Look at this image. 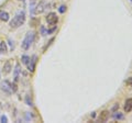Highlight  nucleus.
<instances>
[{"label": "nucleus", "mask_w": 132, "mask_h": 123, "mask_svg": "<svg viewBox=\"0 0 132 123\" xmlns=\"http://www.w3.org/2000/svg\"><path fill=\"white\" fill-rule=\"evenodd\" d=\"M59 12H60V13H64V12H66V6L62 5V6L59 8Z\"/></svg>", "instance_id": "15"}, {"label": "nucleus", "mask_w": 132, "mask_h": 123, "mask_svg": "<svg viewBox=\"0 0 132 123\" xmlns=\"http://www.w3.org/2000/svg\"><path fill=\"white\" fill-rule=\"evenodd\" d=\"M7 43L5 42V41H2V42H0V54H5V53H7Z\"/></svg>", "instance_id": "12"}, {"label": "nucleus", "mask_w": 132, "mask_h": 123, "mask_svg": "<svg viewBox=\"0 0 132 123\" xmlns=\"http://www.w3.org/2000/svg\"><path fill=\"white\" fill-rule=\"evenodd\" d=\"M21 60H22V63H23L24 65H28L29 60H30V57H29L28 55H22V57H21Z\"/></svg>", "instance_id": "14"}, {"label": "nucleus", "mask_w": 132, "mask_h": 123, "mask_svg": "<svg viewBox=\"0 0 132 123\" xmlns=\"http://www.w3.org/2000/svg\"><path fill=\"white\" fill-rule=\"evenodd\" d=\"M9 19H10V17H9V13H8L7 11L0 10V20H1V21L8 22V21H9Z\"/></svg>", "instance_id": "6"}, {"label": "nucleus", "mask_w": 132, "mask_h": 123, "mask_svg": "<svg viewBox=\"0 0 132 123\" xmlns=\"http://www.w3.org/2000/svg\"><path fill=\"white\" fill-rule=\"evenodd\" d=\"M53 41H54V39H51V41H50V42H48V44H46V45H45V46H44V48H43V51H46V48L50 46V45H51V43L53 42Z\"/></svg>", "instance_id": "17"}, {"label": "nucleus", "mask_w": 132, "mask_h": 123, "mask_svg": "<svg viewBox=\"0 0 132 123\" xmlns=\"http://www.w3.org/2000/svg\"><path fill=\"white\" fill-rule=\"evenodd\" d=\"M20 72H21V69H20V65L16 64L15 65V68H14V81H18L19 80Z\"/></svg>", "instance_id": "11"}, {"label": "nucleus", "mask_w": 132, "mask_h": 123, "mask_svg": "<svg viewBox=\"0 0 132 123\" xmlns=\"http://www.w3.org/2000/svg\"><path fill=\"white\" fill-rule=\"evenodd\" d=\"M130 1H131V2H132V0H130Z\"/></svg>", "instance_id": "21"}, {"label": "nucleus", "mask_w": 132, "mask_h": 123, "mask_svg": "<svg viewBox=\"0 0 132 123\" xmlns=\"http://www.w3.org/2000/svg\"><path fill=\"white\" fill-rule=\"evenodd\" d=\"M112 117H113L114 120H123V119H125V116H123V114H122L121 112H119V111L114 112Z\"/></svg>", "instance_id": "13"}, {"label": "nucleus", "mask_w": 132, "mask_h": 123, "mask_svg": "<svg viewBox=\"0 0 132 123\" xmlns=\"http://www.w3.org/2000/svg\"><path fill=\"white\" fill-rule=\"evenodd\" d=\"M0 86H1V89L7 93V95H10L12 92V84H10L9 81H3Z\"/></svg>", "instance_id": "4"}, {"label": "nucleus", "mask_w": 132, "mask_h": 123, "mask_svg": "<svg viewBox=\"0 0 132 123\" xmlns=\"http://www.w3.org/2000/svg\"><path fill=\"white\" fill-rule=\"evenodd\" d=\"M34 38H35V33L34 32H28L27 35H26V38L23 39L22 41V43H21V47L23 48L24 51H28L29 48L31 47V45L33 43V41H34Z\"/></svg>", "instance_id": "2"}, {"label": "nucleus", "mask_w": 132, "mask_h": 123, "mask_svg": "<svg viewBox=\"0 0 132 123\" xmlns=\"http://www.w3.org/2000/svg\"><path fill=\"white\" fill-rule=\"evenodd\" d=\"M109 112L108 111H104V112H101V114H100V117H99V121L100 122H106L107 120L109 119Z\"/></svg>", "instance_id": "9"}, {"label": "nucleus", "mask_w": 132, "mask_h": 123, "mask_svg": "<svg viewBox=\"0 0 132 123\" xmlns=\"http://www.w3.org/2000/svg\"><path fill=\"white\" fill-rule=\"evenodd\" d=\"M45 6H46V3L44 1L39 3L38 6H36V9H35V13H42V12L45 10Z\"/></svg>", "instance_id": "8"}, {"label": "nucleus", "mask_w": 132, "mask_h": 123, "mask_svg": "<svg viewBox=\"0 0 132 123\" xmlns=\"http://www.w3.org/2000/svg\"><path fill=\"white\" fill-rule=\"evenodd\" d=\"M11 69H12V65H11L10 61L8 60L7 63L3 65V73H5L6 75H7V74H9V73L11 72Z\"/></svg>", "instance_id": "10"}, {"label": "nucleus", "mask_w": 132, "mask_h": 123, "mask_svg": "<svg viewBox=\"0 0 132 123\" xmlns=\"http://www.w3.org/2000/svg\"><path fill=\"white\" fill-rule=\"evenodd\" d=\"M19 1H23V0H19Z\"/></svg>", "instance_id": "20"}, {"label": "nucleus", "mask_w": 132, "mask_h": 123, "mask_svg": "<svg viewBox=\"0 0 132 123\" xmlns=\"http://www.w3.org/2000/svg\"><path fill=\"white\" fill-rule=\"evenodd\" d=\"M92 117H93V118H95V117H96V113L93 112V113H92Z\"/></svg>", "instance_id": "19"}, {"label": "nucleus", "mask_w": 132, "mask_h": 123, "mask_svg": "<svg viewBox=\"0 0 132 123\" xmlns=\"http://www.w3.org/2000/svg\"><path fill=\"white\" fill-rule=\"evenodd\" d=\"M24 21H26V13H24V11H19L10 21V28L18 29L24 23Z\"/></svg>", "instance_id": "1"}, {"label": "nucleus", "mask_w": 132, "mask_h": 123, "mask_svg": "<svg viewBox=\"0 0 132 123\" xmlns=\"http://www.w3.org/2000/svg\"><path fill=\"white\" fill-rule=\"evenodd\" d=\"M127 85L130 86V87H132V77H130V78L127 80Z\"/></svg>", "instance_id": "18"}, {"label": "nucleus", "mask_w": 132, "mask_h": 123, "mask_svg": "<svg viewBox=\"0 0 132 123\" xmlns=\"http://www.w3.org/2000/svg\"><path fill=\"white\" fill-rule=\"evenodd\" d=\"M125 111L126 112H131L132 111V98L128 99L125 104Z\"/></svg>", "instance_id": "7"}, {"label": "nucleus", "mask_w": 132, "mask_h": 123, "mask_svg": "<svg viewBox=\"0 0 132 123\" xmlns=\"http://www.w3.org/2000/svg\"><path fill=\"white\" fill-rule=\"evenodd\" d=\"M0 120H1L2 123H7L8 122V118L6 116H1V119H0Z\"/></svg>", "instance_id": "16"}, {"label": "nucleus", "mask_w": 132, "mask_h": 123, "mask_svg": "<svg viewBox=\"0 0 132 123\" xmlns=\"http://www.w3.org/2000/svg\"><path fill=\"white\" fill-rule=\"evenodd\" d=\"M57 21H59V17H57V14L54 13V12H50L46 15V22L50 25H55Z\"/></svg>", "instance_id": "3"}, {"label": "nucleus", "mask_w": 132, "mask_h": 123, "mask_svg": "<svg viewBox=\"0 0 132 123\" xmlns=\"http://www.w3.org/2000/svg\"><path fill=\"white\" fill-rule=\"evenodd\" d=\"M35 64H36V56H33L32 58H30V60H29V63L27 65L29 72L33 73V72L35 71Z\"/></svg>", "instance_id": "5"}]
</instances>
